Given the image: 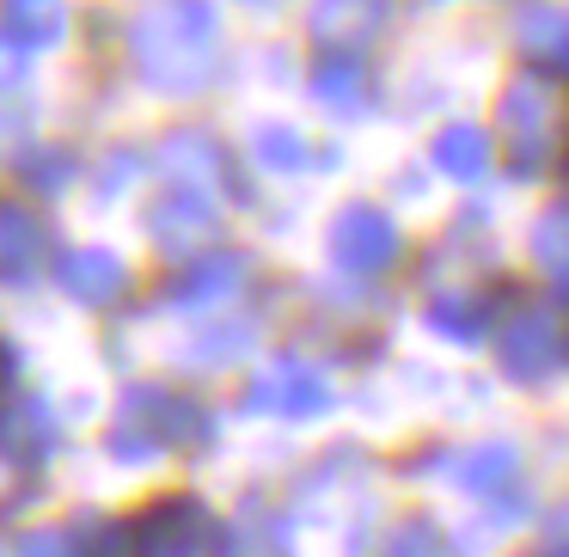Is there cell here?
I'll return each mask as SVG.
<instances>
[{
    "label": "cell",
    "instance_id": "21",
    "mask_svg": "<svg viewBox=\"0 0 569 557\" xmlns=\"http://www.w3.org/2000/svg\"><path fill=\"white\" fill-rule=\"evenodd\" d=\"M386 557H441V527L422 520V515L398 520L392 539H386Z\"/></svg>",
    "mask_w": 569,
    "mask_h": 557
},
{
    "label": "cell",
    "instance_id": "10",
    "mask_svg": "<svg viewBox=\"0 0 569 557\" xmlns=\"http://www.w3.org/2000/svg\"><path fill=\"white\" fill-rule=\"evenodd\" d=\"M50 258V233H43L38 209L0 197V282H31Z\"/></svg>",
    "mask_w": 569,
    "mask_h": 557
},
{
    "label": "cell",
    "instance_id": "3",
    "mask_svg": "<svg viewBox=\"0 0 569 557\" xmlns=\"http://www.w3.org/2000/svg\"><path fill=\"white\" fill-rule=\"evenodd\" d=\"M202 435V410L172 398L166 386H136L111 422V454L117 459H153L166 447H184Z\"/></svg>",
    "mask_w": 569,
    "mask_h": 557
},
{
    "label": "cell",
    "instance_id": "28",
    "mask_svg": "<svg viewBox=\"0 0 569 557\" xmlns=\"http://www.w3.org/2000/svg\"><path fill=\"white\" fill-rule=\"evenodd\" d=\"M545 557H569V545H551V551H545Z\"/></svg>",
    "mask_w": 569,
    "mask_h": 557
},
{
    "label": "cell",
    "instance_id": "4",
    "mask_svg": "<svg viewBox=\"0 0 569 557\" xmlns=\"http://www.w3.org/2000/svg\"><path fill=\"white\" fill-rule=\"evenodd\" d=\"M398 251H405V233H398V221L386 209H373V202H349V209H337L331 221V263L349 276H380L398 263Z\"/></svg>",
    "mask_w": 569,
    "mask_h": 557
},
{
    "label": "cell",
    "instance_id": "13",
    "mask_svg": "<svg viewBox=\"0 0 569 557\" xmlns=\"http://www.w3.org/2000/svg\"><path fill=\"white\" fill-rule=\"evenodd\" d=\"M312 99L325 105L331 117H361L368 111V68H361V56H325L319 68H312Z\"/></svg>",
    "mask_w": 569,
    "mask_h": 557
},
{
    "label": "cell",
    "instance_id": "19",
    "mask_svg": "<svg viewBox=\"0 0 569 557\" xmlns=\"http://www.w3.org/2000/svg\"><path fill=\"white\" fill-rule=\"evenodd\" d=\"M515 447L508 441H490V447H471L466 459H459V484H466L471 496H490V490H502L508 478H515Z\"/></svg>",
    "mask_w": 569,
    "mask_h": 557
},
{
    "label": "cell",
    "instance_id": "18",
    "mask_svg": "<svg viewBox=\"0 0 569 557\" xmlns=\"http://www.w3.org/2000/svg\"><path fill=\"white\" fill-rule=\"evenodd\" d=\"M515 38L527 56H539V62H563L569 50V13H557V7H527V13L515 19Z\"/></svg>",
    "mask_w": 569,
    "mask_h": 557
},
{
    "label": "cell",
    "instance_id": "5",
    "mask_svg": "<svg viewBox=\"0 0 569 557\" xmlns=\"http://www.w3.org/2000/svg\"><path fill=\"white\" fill-rule=\"evenodd\" d=\"M246 410H258V417H288V422L325 417V410H331V380L300 356H276L270 368L246 386Z\"/></svg>",
    "mask_w": 569,
    "mask_h": 557
},
{
    "label": "cell",
    "instance_id": "25",
    "mask_svg": "<svg viewBox=\"0 0 569 557\" xmlns=\"http://www.w3.org/2000/svg\"><path fill=\"white\" fill-rule=\"evenodd\" d=\"M19 80H26V50H19V43L7 38V31H0V92L19 87Z\"/></svg>",
    "mask_w": 569,
    "mask_h": 557
},
{
    "label": "cell",
    "instance_id": "24",
    "mask_svg": "<svg viewBox=\"0 0 569 557\" xmlns=\"http://www.w3.org/2000/svg\"><path fill=\"white\" fill-rule=\"evenodd\" d=\"M87 557H129V520H104V527L92 533Z\"/></svg>",
    "mask_w": 569,
    "mask_h": 557
},
{
    "label": "cell",
    "instance_id": "16",
    "mask_svg": "<svg viewBox=\"0 0 569 557\" xmlns=\"http://www.w3.org/2000/svg\"><path fill=\"white\" fill-rule=\"evenodd\" d=\"M0 31L19 43V50H43V43H62L68 31V7L62 0H0Z\"/></svg>",
    "mask_w": 569,
    "mask_h": 557
},
{
    "label": "cell",
    "instance_id": "11",
    "mask_svg": "<svg viewBox=\"0 0 569 557\" xmlns=\"http://www.w3.org/2000/svg\"><path fill=\"white\" fill-rule=\"evenodd\" d=\"M214 202L202 197V190H172L166 202H153L148 209V239H160L166 251H178V258H190L197 251V239H214Z\"/></svg>",
    "mask_w": 569,
    "mask_h": 557
},
{
    "label": "cell",
    "instance_id": "22",
    "mask_svg": "<svg viewBox=\"0 0 569 557\" xmlns=\"http://www.w3.org/2000/svg\"><path fill=\"white\" fill-rule=\"evenodd\" d=\"M258 160L276 166V172H300V166H307V141H300L295 129L270 123V129H258Z\"/></svg>",
    "mask_w": 569,
    "mask_h": 557
},
{
    "label": "cell",
    "instance_id": "6",
    "mask_svg": "<svg viewBox=\"0 0 569 557\" xmlns=\"http://www.w3.org/2000/svg\"><path fill=\"white\" fill-rule=\"evenodd\" d=\"M496 361H502L508 380L539 386V380H551L557 361H563V331L551 325V312L527 307V312H515V319L496 331Z\"/></svg>",
    "mask_w": 569,
    "mask_h": 557
},
{
    "label": "cell",
    "instance_id": "12",
    "mask_svg": "<svg viewBox=\"0 0 569 557\" xmlns=\"http://www.w3.org/2000/svg\"><path fill=\"white\" fill-rule=\"evenodd\" d=\"M0 454L19 459V466H38L56 454V417L43 398H13L0 410Z\"/></svg>",
    "mask_w": 569,
    "mask_h": 557
},
{
    "label": "cell",
    "instance_id": "30",
    "mask_svg": "<svg viewBox=\"0 0 569 557\" xmlns=\"http://www.w3.org/2000/svg\"><path fill=\"white\" fill-rule=\"evenodd\" d=\"M258 7H263V0H258Z\"/></svg>",
    "mask_w": 569,
    "mask_h": 557
},
{
    "label": "cell",
    "instance_id": "2",
    "mask_svg": "<svg viewBox=\"0 0 569 557\" xmlns=\"http://www.w3.org/2000/svg\"><path fill=\"white\" fill-rule=\"evenodd\" d=\"M496 136L508 148V166L520 178L551 172L557 148H563V105H557L551 80L545 74H515L502 87V105H496Z\"/></svg>",
    "mask_w": 569,
    "mask_h": 557
},
{
    "label": "cell",
    "instance_id": "15",
    "mask_svg": "<svg viewBox=\"0 0 569 557\" xmlns=\"http://www.w3.org/2000/svg\"><path fill=\"white\" fill-rule=\"evenodd\" d=\"M239 276H246V263H239L233 251H197V263H190L166 295H172V307H209V300L233 295Z\"/></svg>",
    "mask_w": 569,
    "mask_h": 557
},
{
    "label": "cell",
    "instance_id": "27",
    "mask_svg": "<svg viewBox=\"0 0 569 557\" xmlns=\"http://www.w3.org/2000/svg\"><path fill=\"white\" fill-rule=\"evenodd\" d=\"M13 368H19V361H13V344H7V337H0V392H7V386H13Z\"/></svg>",
    "mask_w": 569,
    "mask_h": 557
},
{
    "label": "cell",
    "instance_id": "23",
    "mask_svg": "<svg viewBox=\"0 0 569 557\" xmlns=\"http://www.w3.org/2000/svg\"><path fill=\"white\" fill-rule=\"evenodd\" d=\"M43 153H50V160H31V153H26L19 166H26V178H31V185H50V190H62L68 178H74V160H68L62 148H43Z\"/></svg>",
    "mask_w": 569,
    "mask_h": 557
},
{
    "label": "cell",
    "instance_id": "7",
    "mask_svg": "<svg viewBox=\"0 0 569 557\" xmlns=\"http://www.w3.org/2000/svg\"><path fill=\"white\" fill-rule=\"evenodd\" d=\"M202 508L190 496H160L129 520V557H202Z\"/></svg>",
    "mask_w": 569,
    "mask_h": 557
},
{
    "label": "cell",
    "instance_id": "29",
    "mask_svg": "<svg viewBox=\"0 0 569 557\" xmlns=\"http://www.w3.org/2000/svg\"><path fill=\"white\" fill-rule=\"evenodd\" d=\"M563 74H569V50H563Z\"/></svg>",
    "mask_w": 569,
    "mask_h": 557
},
{
    "label": "cell",
    "instance_id": "26",
    "mask_svg": "<svg viewBox=\"0 0 569 557\" xmlns=\"http://www.w3.org/2000/svg\"><path fill=\"white\" fill-rule=\"evenodd\" d=\"M19 557H74V545H68V533H31Z\"/></svg>",
    "mask_w": 569,
    "mask_h": 557
},
{
    "label": "cell",
    "instance_id": "8",
    "mask_svg": "<svg viewBox=\"0 0 569 557\" xmlns=\"http://www.w3.org/2000/svg\"><path fill=\"white\" fill-rule=\"evenodd\" d=\"M386 26H392V0H312L307 13V31L331 56H361Z\"/></svg>",
    "mask_w": 569,
    "mask_h": 557
},
{
    "label": "cell",
    "instance_id": "20",
    "mask_svg": "<svg viewBox=\"0 0 569 557\" xmlns=\"http://www.w3.org/2000/svg\"><path fill=\"white\" fill-rule=\"evenodd\" d=\"M160 172H184V178H209L214 166H221V153H214V141L209 136H166V148H160Z\"/></svg>",
    "mask_w": 569,
    "mask_h": 557
},
{
    "label": "cell",
    "instance_id": "14",
    "mask_svg": "<svg viewBox=\"0 0 569 557\" xmlns=\"http://www.w3.org/2000/svg\"><path fill=\"white\" fill-rule=\"evenodd\" d=\"M429 160L441 178H453V185H478L483 172H490V136H483L478 123H447L441 136L429 141Z\"/></svg>",
    "mask_w": 569,
    "mask_h": 557
},
{
    "label": "cell",
    "instance_id": "17",
    "mask_svg": "<svg viewBox=\"0 0 569 557\" xmlns=\"http://www.w3.org/2000/svg\"><path fill=\"white\" fill-rule=\"evenodd\" d=\"M429 325L453 344H483L490 337V300L483 295H435Z\"/></svg>",
    "mask_w": 569,
    "mask_h": 557
},
{
    "label": "cell",
    "instance_id": "9",
    "mask_svg": "<svg viewBox=\"0 0 569 557\" xmlns=\"http://www.w3.org/2000/svg\"><path fill=\"white\" fill-rule=\"evenodd\" d=\"M56 282H62V295L80 300V307H111L129 288V263L117 258L111 246H80L56 263Z\"/></svg>",
    "mask_w": 569,
    "mask_h": 557
},
{
    "label": "cell",
    "instance_id": "1",
    "mask_svg": "<svg viewBox=\"0 0 569 557\" xmlns=\"http://www.w3.org/2000/svg\"><path fill=\"white\" fill-rule=\"evenodd\" d=\"M214 38L221 19L209 0H160L129 26V56L153 92H197L214 74Z\"/></svg>",
    "mask_w": 569,
    "mask_h": 557
}]
</instances>
